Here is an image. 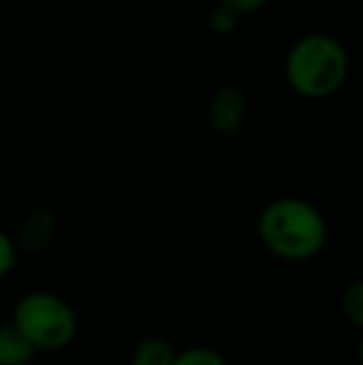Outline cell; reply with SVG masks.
<instances>
[{
    "instance_id": "cell-1",
    "label": "cell",
    "mask_w": 363,
    "mask_h": 365,
    "mask_svg": "<svg viewBox=\"0 0 363 365\" xmlns=\"http://www.w3.org/2000/svg\"><path fill=\"white\" fill-rule=\"evenodd\" d=\"M257 234L264 249L281 261H311L326 249L329 224L316 204L301 197H279L262 209Z\"/></svg>"
},
{
    "instance_id": "cell-2",
    "label": "cell",
    "mask_w": 363,
    "mask_h": 365,
    "mask_svg": "<svg viewBox=\"0 0 363 365\" xmlns=\"http://www.w3.org/2000/svg\"><path fill=\"white\" fill-rule=\"evenodd\" d=\"M349 53L334 35L309 33L286 53L284 73L289 87L306 100H326L346 85Z\"/></svg>"
},
{
    "instance_id": "cell-3",
    "label": "cell",
    "mask_w": 363,
    "mask_h": 365,
    "mask_svg": "<svg viewBox=\"0 0 363 365\" xmlns=\"http://www.w3.org/2000/svg\"><path fill=\"white\" fill-rule=\"evenodd\" d=\"M10 321L38 353L65 351L73 346L80 328L75 308L53 291H30L20 296Z\"/></svg>"
},
{
    "instance_id": "cell-4",
    "label": "cell",
    "mask_w": 363,
    "mask_h": 365,
    "mask_svg": "<svg viewBox=\"0 0 363 365\" xmlns=\"http://www.w3.org/2000/svg\"><path fill=\"white\" fill-rule=\"evenodd\" d=\"M247 112H249L247 92L237 85H224L214 92L212 102H209L207 120L214 135L232 137L244 127Z\"/></svg>"
},
{
    "instance_id": "cell-5",
    "label": "cell",
    "mask_w": 363,
    "mask_h": 365,
    "mask_svg": "<svg viewBox=\"0 0 363 365\" xmlns=\"http://www.w3.org/2000/svg\"><path fill=\"white\" fill-rule=\"evenodd\" d=\"M35 356H38V351L13 326V321L0 323V365H30Z\"/></svg>"
},
{
    "instance_id": "cell-6",
    "label": "cell",
    "mask_w": 363,
    "mask_h": 365,
    "mask_svg": "<svg viewBox=\"0 0 363 365\" xmlns=\"http://www.w3.org/2000/svg\"><path fill=\"white\" fill-rule=\"evenodd\" d=\"M177 348L167 338H145L135 346L130 365H175Z\"/></svg>"
},
{
    "instance_id": "cell-7",
    "label": "cell",
    "mask_w": 363,
    "mask_h": 365,
    "mask_svg": "<svg viewBox=\"0 0 363 365\" xmlns=\"http://www.w3.org/2000/svg\"><path fill=\"white\" fill-rule=\"evenodd\" d=\"M341 313L351 326L363 331V279H354L341 293Z\"/></svg>"
},
{
    "instance_id": "cell-8",
    "label": "cell",
    "mask_w": 363,
    "mask_h": 365,
    "mask_svg": "<svg viewBox=\"0 0 363 365\" xmlns=\"http://www.w3.org/2000/svg\"><path fill=\"white\" fill-rule=\"evenodd\" d=\"M175 365H229L227 358L209 346H189L184 351H177Z\"/></svg>"
},
{
    "instance_id": "cell-9",
    "label": "cell",
    "mask_w": 363,
    "mask_h": 365,
    "mask_svg": "<svg viewBox=\"0 0 363 365\" xmlns=\"http://www.w3.org/2000/svg\"><path fill=\"white\" fill-rule=\"evenodd\" d=\"M15 266H18V244L13 241V236L0 229V281L8 279Z\"/></svg>"
},
{
    "instance_id": "cell-10",
    "label": "cell",
    "mask_w": 363,
    "mask_h": 365,
    "mask_svg": "<svg viewBox=\"0 0 363 365\" xmlns=\"http://www.w3.org/2000/svg\"><path fill=\"white\" fill-rule=\"evenodd\" d=\"M237 20H239V13H234L232 8L219 3L217 8H214L212 18H209V25H212V30L217 35H229L237 28Z\"/></svg>"
},
{
    "instance_id": "cell-11",
    "label": "cell",
    "mask_w": 363,
    "mask_h": 365,
    "mask_svg": "<svg viewBox=\"0 0 363 365\" xmlns=\"http://www.w3.org/2000/svg\"><path fill=\"white\" fill-rule=\"evenodd\" d=\"M219 3L232 8L234 13H239V15H252V13H257V10H262L269 0H219Z\"/></svg>"
},
{
    "instance_id": "cell-12",
    "label": "cell",
    "mask_w": 363,
    "mask_h": 365,
    "mask_svg": "<svg viewBox=\"0 0 363 365\" xmlns=\"http://www.w3.org/2000/svg\"><path fill=\"white\" fill-rule=\"evenodd\" d=\"M359 363L363 365V336H361V341H359Z\"/></svg>"
}]
</instances>
